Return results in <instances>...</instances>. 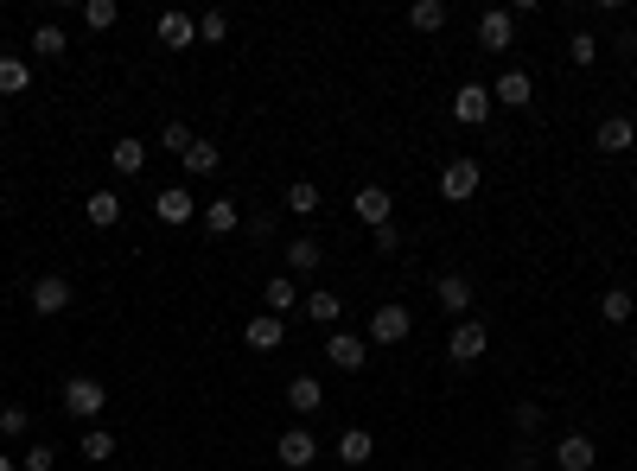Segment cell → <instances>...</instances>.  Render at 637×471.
<instances>
[{"label": "cell", "instance_id": "cell-34", "mask_svg": "<svg viewBox=\"0 0 637 471\" xmlns=\"http://www.w3.org/2000/svg\"><path fill=\"white\" fill-rule=\"evenodd\" d=\"M160 147L185 160V153H192V128H185V121H166V128H160Z\"/></svg>", "mask_w": 637, "mask_h": 471}, {"label": "cell", "instance_id": "cell-42", "mask_svg": "<svg viewBox=\"0 0 637 471\" xmlns=\"http://www.w3.org/2000/svg\"><path fill=\"white\" fill-rule=\"evenodd\" d=\"M0 471H13V459H7V452H0Z\"/></svg>", "mask_w": 637, "mask_h": 471}, {"label": "cell", "instance_id": "cell-25", "mask_svg": "<svg viewBox=\"0 0 637 471\" xmlns=\"http://www.w3.org/2000/svg\"><path fill=\"white\" fill-rule=\"evenodd\" d=\"M300 293H294V274H268V312L281 319V312H294Z\"/></svg>", "mask_w": 637, "mask_h": 471}, {"label": "cell", "instance_id": "cell-29", "mask_svg": "<svg viewBox=\"0 0 637 471\" xmlns=\"http://www.w3.org/2000/svg\"><path fill=\"white\" fill-rule=\"evenodd\" d=\"M631 312H637V300H631V293H625V287H612V293H606V300H599V319H606V325H625V319H631Z\"/></svg>", "mask_w": 637, "mask_h": 471}, {"label": "cell", "instance_id": "cell-20", "mask_svg": "<svg viewBox=\"0 0 637 471\" xmlns=\"http://www.w3.org/2000/svg\"><path fill=\"white\" fill-rule=\"evenodd\" d=\"M83 217H90L96 230H115V223H122V198H115V191H90V198H83Z\"/></svg>", "mask_w": 637, "mask_h": 471}, {"label": "cell", "instance_id": "cell-38", "mask_svg": "<svg viewBox=\"0 0 637 471\" xmlns=\"http://www.w3.org/2000/svg\"><path fill=\"white\" fill-rule=\"evenodd\" d=\"M567 51H574V64H593V58H599V39H593V32H574Z\"/></svg>", "mask_w": 637, "mask_h": 471}, {"label": "cell", "instance_id": "cell-9", "mask_svg": "<svg viewBox=\"0 0 637 471\" xmlns=\"http://www.w3.org/2000/svg\"><path fill=\"white\" fill-rule=\"evenodd\" d=\"M510 39H516V13L491 7L485 20H478V45H485V51H510Z\"/></svg>", "mask_w": 637, "mask_h": 471}, {"label": "cell", "instance_id": "cell-8", "mask_svg": "<svg viewBox=\"0 0 637 471\" xmlns=\"http://www.w3.org/2000/svg\"><path fill=\"white\" fill-rule=\"evenodd\" d=\"M491 109H497V102H491V90H485V83H459V90H453V115L466 121V128L491 121Z\"/></svg>", "mask_w": 637, "mask_h": 471}, {"label": "cell", "instance_id": "cell-11", "mask_svg": "<svg viewBox=\"0 0 637 471\" xmlns=\"http://www.w3.org/2000/svg\"><path fill=\"white\" fill-rule=\"evenodd\" d=\"M434 300H440V312L466 319V312H472V281H466V274H440V281H434Z\"/></svg>", "mask_w": 637, "mask_h": 471}, {"label": "cell", "instance_id": "cell-2", "mask_svg": "<svg viewBox=\"0 0 637 471\" xmlns=\"http://www.w3.org/2000/svg\"><path fill=\"white\" fill-rule=\"evenodd\" d=\"M478 179H485V166H478L472 153H459V160L440 166V198H446V204H466L472 191H478Z\"/></svg>", "mask_w": 637, "mask_h": 471}, {"label": "cell", "instance_id": "cell-19", "mask_svg": "<svg viewBox=\"0 0 637 471\" xmlns=\"http://www.w3.org/2000/svg\"><path fill=\"white\" fill-rule=\"evenodd\" d=\"M287 408H294V414H319L325 408L319 376H294V382H287Z\"/></svg>", "mask_w": 637, "mask_h": 471}, {"label": "cell", "instance_id": "cell-35", "mask_svg": "<svg viewBox=\"0 0 637 471\" xmlns=\"http://www.w3.org/2000/svg\"><path fill=\"white\" fill-rule=\"evenodd\" d=\"M0 433H7V440H20V433H32V414L20 408V401H13V408H0Z\"/></svg>", "mask_w": 637, "mask_h": 471}, {"label": "cell", "instance_id": "cell-12", "mask_svg": "<svg viewBox=\"0 0 637 471\" xmlns=\"http://www.w3.org/2000/svg\"><path fill=\"white\" fill-rule=\"evenodd\" d=\"M593 141H599V153H631V147H637V121H631V115H606Z\"/></svg>", "mask_w": 637, "mask_h": 471}, {"label": "cell", "instance_id": "cell-7", "mask_svg": "<svg viewBox=\"0 0 637 471\" xmlns=\"http://www.w3.org/2000/svg\"><path fill=\"white\" fill-rule=\"evenodd\" d=\"M364 357H370V344L357 338V331H332V338H325V363H332V370H364Z\"/></svg>", "mask_w": 637, "mask_h": 471}, {"label": "cell", "instance_id": "cell-14", "mask_svg": "<svg viewBox=\"0 0 637 471\" xmlns=\"http://www.w3.org/2000/svg\"><path fill=\"white\" fill-rule=\"evenodd\" d=\"M351 211L364 217L370 230H383V223H389V211H395V198H389L383 185H364V191H357V198H351Z\"/></svg>", "mask_w": 637, "mask_h": 471}, {"label": "cell", "instance_id": "cell-33", "mask_svg": "<svg viewBox=\"0 0 637 471\" xmlns=\"http://www.w3.org/2000/svg\"><path fill=\"white\" fill-rule=\"evenodd\" d=\"M83 459H115V433L90 427V433H83Z\"/></svg>", "mask_w": 637, "mask_h": 471}, {"label": "cell", "instance_id": "cell-22", "mask_svg": "<svg viewBox=\"0 0 637 471\" xmlns=\"http://www.w3.org/2000/svg\"><path fill=\"white\" fill-rule=\"evenodd\" d=\"M26 90H32V64L0 51V96H26Z\"/></svg>", "mask_w": 637, "mask_h": 471}, {"label": "cell", "instance_id": "cell-40", "mask_svg": "<svg viewBox=\"0 0 637 471\" xmlns=\"http://www.w3.org/2000/svg\"><path fill=\"white\" fill-rule=\"evenodd\" d=\"M376 249L395 255V249H402V230H395V223H383V230H376Z\"/></svg>", "mask_w": 637, "mask_h": 471}, {"label": "cell", "instance_id": "cell-41", "mask_svg": "<svg viewBox=\"0 0 637 471\" xmlns=\"http://www.w3.org/2000/svg\"><path fill=\"white\" fill-rule=\"evenodd\" d=\"M510 471H542V459H536V452H529V440L516 446V459H510Z\"/></svg>", "mask_w": 637, "mask_h": 471}, {"label": "cell", "instance_id": "cell-5", "mask_svg": "<svg viewBox=\"0 0 637 471\" xmlns=\"http://www.w3.org/2000/svg\"><path fill=\"white\" fill-rule=\"evenodd\" d=\"M415 331V312L408 306H376L370 312V344H402Z\"/></svg>", "mask_w": 637, "mask_h": 471}, {"label": "cell", "instance_id": "cell-24", "mask_svg": "<svg viewBox=\"0 0 637 471\" xmlns=\"http://www.w3.org/2000/svg\"><path fill=\"white\" fill-rule=\"evenodd\" d=\"M319 261H325V255H319L313 236H294V242H287V274H313Z\"/></svg>", "mask_w": 637, "mask_h": 471}, {"label": "cell", "instance_id": "cell-10", "mask_svg": "<svg viewBox=\"0 0 637 471\" xmlns=\"http://www.w3.org/2000/svg\"><path fill=\"white\" fill-rule=\"evenodd\" d=\"M243 338H249V351H281V344H287V319H274V312H255V319L243 325Z\"/></svg>", "mask_w": 637, "mask_h": 471}, {"label": "cell", "instance_id": "cell-36", "mask_svg": "<svg viewBox=\"0 0 637 471\" xmlns=\"http://www.w3.org/2000/svg\"><path fill=\"white\" fill-rule=\"evenodd\" d=\"M20 465H26V471H51V465H58V452H51L45 440H32V446L20 452Z\"/></svg>", "mask_w": 637, "mask_h": 471}, {"label": "cell", "instance_id": "cell-18", "mask_svg": "<svg viewBox=\"0 0 637 471\" xmlns=\"http://www.w3.org/2000/svg\"><path fill=\"white\" fill-rule=\"evenodd\" d=\"M153 32H160V45L185 51V45L198 39V20H192V13H160V26H153Z\"/></svg>", "mask_w": 637, "mask_h": 471}, {"label": "cell", "instance_id": "cell-13", "mask_svg": "<svg viewBox=\"0 0 637 471\" xmlns=\"http://www.w3.org/2000/svg\"><path fill=\"white\" fill-rule=\"evenodd\" d=\"M555 465H561V471H593V465H599V446L587 440V433H567V440L555 446Z\"/></svg>", "mask_w": 637, "mask_h": 471}, {"label": "cell", "instance_id": "cell-28", "mask_svg": "<svg viewBox=\"0 0 637 471\" xmlns=\"http://www.w3.org/2000/svg\"><path fill=\"white\" fill-rule=\"evenodd\" d=\"M281 204H287L294 217H319V185H306V179H300V185H287V198H281Z\"/></svg>", "mask_w": 637, "mask_h": 471}, {"label": "cell", "instance_id": "cell-1", "mask_svg": "<svg viewBox=\"0 0 637 471\" xmlns=\"http://www.w3.org/2000/svg\"><path fill=\"white\" fill-rule=\"evenodd\" d=\"M102 408H109V389H102L96 376H71V382H64V414H71V421H96Z\"/></svg>", "mask_w": 637, "mask_h": 471}, {"label": "cell", "instance_id": "cell-6", "mask_svg": "<svg viewBox=\"0 0 637 471\" xmlns=\"http://www.w3.org/2000/svg\"><path fill=\"white\" fill-rule=\"evenodd\" d=\"M274 459H281L287 471H306V465L319 459V440H313V433H306V427H287L281 440H274Z\"/></svg>", "mask_w": 637, "mask_h": 471}, {"label": "cell", "instance_id": "cell-21", "mask_svg": "<svg viewBox=\"0 0 637 471\" xmlns=\"http://www.w3.org/2000/svg\"><path fill=\"white\" fill-rule=\"evenodd\" d=\"M300 312H306V319H313V325H338L344 300H338V293H325V287H313V293H306V300H300Z\"/></svg>", "mask_w": 637, "mask_h": 471}, {"label": "cell", "instance_id": "cell-3", "mask_svg": "<svg viewBox=\"0 0 637 471\" xmlns=\"http://www.w3.org/2000/svg\"><path fill=\"white\" fill-rule=\"evenodd\" d=\"M71 281H64V274H39V281H32V312H39V319H58V312H71Z\"/></svg>", "mask_w": 637, "mask_h": 471}, {"label": "cell", "instance_id": "cell-23", "mask_svg": "<svg viewBox=\"0 0 637 471\" xmlns=\"http://www.w3.org/2000/svg\"><path fill=\"white\" fill-rule=\"evenodd\" d=\"M338 459L344 465H370V427H344L338 433Z\"/></svg>", "mask_w": 637, "mask_h": 471}, {"label": "cell", "instance_id": "cell-39", "mask_svg": "<svg viewBox=\"0 0 637 471\" xmlns=\"http://www.w3.org/2000/svg\"><path fill=\"white\" fill-rule=\"evenodd\" d=\"M542 427V408H536V401H516V433H523V440H529V433H536Z\"/></svg>", "mask_w": 637, "mask_h": 471}, {"label": "cell", "instance_id": "cell-27", "mask_svg": "<svg viewBox=\"0 0 637 471\" xmlns=\"http://www.w3.org/2000/svg\"><path fill=\"white\" fill-rule=\"evenodd\" d=\"M408 26H415V32H440L446 26V0H415V7H408Z\"/></svg>", "mask_w": 637, "mask_h": 471}, {"label": "cell", "instance_id": "cell-31", "mask_svg": "<svg viewBox=\"0 0 637 471\" xmlns=\"http://www.w3.org/2000/svg\"><path fill=\"white\" fill-rule=\"evenodd\" d=\"M217 160H223L217 141H192V153H185V172H198V179H204V172H217Z\"/></svg>", "mask_w": 637, "mask_h": 471}, {"label": "cell", "instance_id": "cell-17", "mask_svg": "<svg viewBox=\"0 0 637 471\" xmlns=\"http://www.w3.org/2000/svg\"><path fill=\"white\" fill-rule=\"evenodd\" d=\"M198 217H204V230H211V236H236V230H243V211H236L230 198H211V204H198Z\"/></svg>", "mask_w": 637, "mask_h": 471}, {"label": "cell", "instance_id": "cell-26", "mask_svg": "<svg viewBox=\"0 0 637 471\" xmlns=\"http://www.w3.org/2000/svg\"><path fill=\"white\" fill-rule=\"evenodd\" d=\"M32 51H39V58H64V51H71V39H64V26H32Z\"/></svg>", "mask_w": 637, "mask_h": 471}, {"label": "cell", "instance_id": "cell-15", "mask_svg": "<svg viewBox=\"0 0 637 471\" xmlns=\"http://www.w3.org/2000/svg\"><path fill=\"white\" fill-rule=\"evenodd\" d=\"M529 96H536L529 71H504V77L491 83V102H504V109H529Z\"/></svg>", "mask_w": 637, "mask_h": 471}, {"label": "cell", "instance_id": "cell-16", "mask_svg": "<svg viewBox=\"0 0 637 471\" xmlns=\"http://www.w3.org/2000/svg\"><path fill=\"white\" fill-rule=\"evenodd\" d=\"M153 217H160V223H192V217H198V198L172 185V191H160V198H153Z\"/></svg>", "mask_w": 637, "mask_h": 471}, {"label": "cell", "instance_id": "cell-32", "mask_svg": "<svg viewBox=\"0 0 637 471\" xmlns=\"http://www.w3.org/2000/svg\"><path fill=\"white\" fill-rule=\"evenodd\" d=\"M115 20H122V13H115V0H90V7H83V26H90V32H109Z\"/></svg>", "mask_w": 637, "mask_h": 471}, {"label": "cell", "instance_id": "cell-4", "mask_svg": "<svg viewBox=\"0 0 637 471\" xmlns=\"http://www.w3.org/2000/svg\"><path fill=\"white\" fill-rule=\"evenodd\" d=\"M485 344H491L485 325H478V319H459V325H453V344H446V357H453L459 370H472V363L485 357Z\"/></svg>", "mask_w": 637, "mask_h": 471}, {"label": "cell", "instance_id": "cell-37", "mask_svg": "<svg viewBox=\"0 0 637 471\" xmlns=\"http://www.w3.org/2000/svg\"><path fill=\"white\" fill-rule=\"evenodd\" d=\"M198 39L223 45V39H230V20H223V13H204V20H198Z\"/></svg>", "mask_w": 637, "mask_h": 471}, {"label": "cell", "instance_id": "cell-30", "mask_svg": "<svg viewBox=\"0 0 637 471\" xmlns=\"http://www.w3.org/2000/svg\"><path fill=\"white\" fill-rule=\"evenodd\" d=\"M109 160H115V172H141V166H147V147L134 141V134H122V141H115V153H109Z\"/></svg>", "mask_w": 637, "mask_h": 471}]
</instances>
